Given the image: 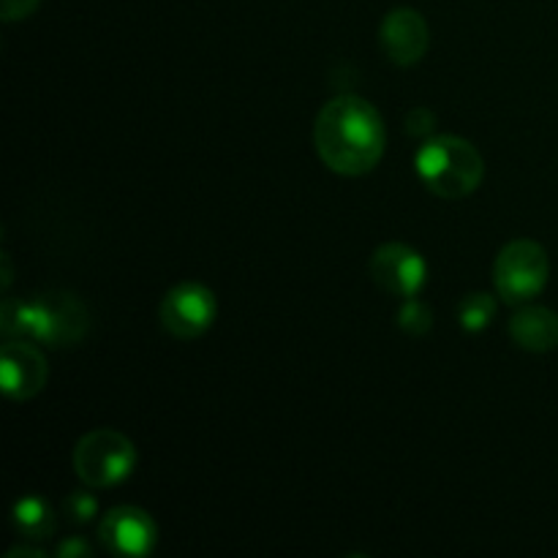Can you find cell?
<instances>
[{
    "label": "cell",
    "mask_w": 558,
    "mask_h": 558,
    "mask_svg": "<svg viewBox=\"0 0 558 558\" xmlns=\"http://www.w3.org/2000/svg\"><path fill=\"white\" fill-rule=\"evenodd\" d=\"M510 338L526 352H554L558 347V314L543 305H523L512 314Z\"/></svg>",
    "instance_id": "11"
},
{
    "label": "cell",
    "mask_w": 558,
    "mask_h": 558,
    "mask_svg": "<svg viewBox=\"0 0 558 558\" xmlns=\"http://www.w3.org/2000/svg\"><path fill=\"white\" fill-rule=\"evenodd\" d=\"M371 281L390 298H417L428 278V265L417 248L407 243H385L368 262Z\"/></svg>",
    "instance_id": "7"
},
{
    "label": "cell",
    "mask_w": 558,
    "mask_h": 558,
    "mask_svg": "<svg viewBox=\"0 0 558 558\" xmlns=\"http://www.w3.org/2000/svg\"><path fill=\"white\" fill-rule=\"evenodd\" d=\"M47 360L31 341H5L0 349V385L11 401H31L47 385Z\"/></svg>",
    "instance_id": "9"
},
{
    "label": "cell",
    "mask_w": 558,
    "mask_h": 558,
    "mask_svg": "<svg viewBox=\"0 0 558 558\" xmlns=\"http://www.w3.org/2000/svg\"><path fill=\"white\" fill-rule=\"evenodd\" d=\"M54 554H58L60 558H82V556H90L93 548L82 537H69L58 545V550H54Z\"/></svg>",
    "instance_id": "17"
},
{
    "label": "cell",
    "mask_w": 558,
    "mask_h": 558,
    "mask_svg": "<svg viewBox=\"0 0 558 558\" xmlns=\"http://www.w3.org/2000/svg\"><path fill=\"white\" fill-rule=\"evenodd\" d=\"M379 41L390 63L409 69V65L420 63L428 52V22L414 9H392L381 22Z\"/></svg>",
    "instance_id": "10"
},
{
    "label": "cell",
    "mask_w": 558,
    "mask_h": 558,
    "mask_svg": "<svg viewBox=\"0 0 558 558\" xmlns=\"http://www.w3.org/2000/svg\"><path fill=\"white\" fill-rule=\"evenodd\" d=\"M47 558V550L41 548H25V545H20V548H11L5 558Z\"/></svg>",
    "instance_id": "18"
},
{
    "label": "cell",
    "mask_w": 558,
    "mask_h": 558,
    "mask_svg": "<svg viewBox=\"0 0 558 558\" xmlns=\"http://www.w3.org/2000/svg\"><path fill=\"white\" fill-rule=\"evenodd\" d=\"M218 314L216 294L205 287V283L185 281L169 289L161 300V316L163 330L180 341H194V338L205 336L213 327Z\"/></svg>",
    "instance_id": "6"
},
{
    "label": "cell",
    "mask_w": 558,
    "mask_h": 558,
    "mask_svg": "<svg viewBox=\"0 0 558 558\" xmlns=\"http://www.w3.org/2000/svg\"><path fill=\"white\" fill-rule=\"evenodd\" d=\"M41 0H0V16L5 22H20L38 9Z\"/></svg>",
    "instance_id": "16"
},
{
    "label": "cell",
    "mask_w": 558,
    "mask_h": 558,
    "mask_svg": "<svg viewBox=\"0 0 558 558\" xmlns=\"http://www.w3.org/2000/svg\"><path fill=\"white\" fill-rule=\"evenodd\" d=\"M548 251L534 240H512L496 254L494 289L507 305H526L548 287Z\"/></svg>",
    "instance_id": "5"
},
{
    "label": "cell",
    "mask_w": 558,
    "mask_h": 558,
    "mask_svg": "<svg viewBox=\"0 0 558 558\" xmlns=\"http://www.w3.org/2000/svg\"><path fill=\"white\" fill-rule=\"evenodd\" d=\"M87 327V308L69 292H44L31 300L5 298L0 308V330L11 341H33L49 349L76 347Z\"/></svg>",
    "instance_id": "2"
},
{
    "label": "cell",
    "mask_w": 558,
    "mask_h": 558,
    "mask_svg": "<svg viewBox=\"0 0 558 558\" xmlns=\"http://www.w3.org/2000/svg\"><path fill=\"white\" fill-rule=\"evenodd\" d=\"M314 145L330 172L360 178L374 172L385 156V120L365 98L338 96L316 114Z\"/></svg>",
    "instance_id": "1"
},
{
    "label": "cell",
    "mask_w": 558,
    "mask_h": 558,
    "mask_svg": "<svg viewBox=\"0 0 558 558\" xmlns=\"http://www.w3.org/2000/svg\"><path fill=\"white\" fill-rule=\"evenodd\" d=\"M496 298L488 292H472L458 303V322L466 332L488 330L496 316Z\"/></svg>",
    "instance_id": "13"
},
{
    "label": "cell",
    "mask_w": 558,
    "mask_h": 558,
    "mask_svg": "<svg viewBox=\"0 0 558 558\" xmlns=\"http://www.w3.org/2000/svg\"><path fill=\"white\" fill-rule=\"evenodd\" d=\"M63 515L71 523H90L98 515L96 496L87 494V490H74L63 499Z\"/></svg>",
    "instance_id": "15"
},
{
    "label": "cell",
    "mask_w": 558,
    "mask_h": 558,
    "mask_svg": "<svg viewBox=\"0 0 558 558\" xmlns=\"http://www.w3.org/2000/svg\"><path fill=\"white\" fill-rule=\"evenodd\" d=\"M414 172L430 194L441 199H463L483 183L485 161L472 142L439 134L420 145L414 156Z\"/></svg>",
    "instance_id": "3"
},
{
    "label": "cell",
    "mask_w": 558,
    "mask_h": 558,
    "mask_svg": "<svg viewBox=\"0 0 558 558\" xmlns=\"http://www.w3.org/2000/svg\"><path fill=\"white\" fill-rule=\"evenodd\" d=\"M398 325L409 336H425L430 330V325H434V319H430L428 305L420 303L417 298H409L403 300L401 311H398Z\"/></svg>",
    "instance_id": "14"
},
{
    "label": "cell",
    "mask_w": 558,
    "mask_h": 558,
    "mask_svg": "<svg viewBox=\"0 0 558 558\" xmlns=\"http://www.w3.org/2000/svg\"><path fill=\"white\" fill-rule=\"evenodd\" d=\"M11 518H14L16 534L25 539H33V543L54 537V529H58V515H54L52 507L44 499H38V496H22L14 505Z\"/></svg>",
    "instance_id": "12"
},
{
    "label": "cell",
    "mask_w": 558,
    "mask_h": 558,
    "mask_svg": "<svg viewBox=\"0 0 558 558\" xmlns=\"http://www.w3.org/2000/svg\"><path fill=\"white\" fill-rule=\"evenodd\" d=\"M136 469V447L114 428H96L74 447V472L87 488H114Z\"/></svg>",
    "instance_id": "4"
},
{
    "label": "cell",
    "mask_w": 558,
    "mask_h": 558,
    "mask_svg": "<svg viewBox=\"0 0 558 558\" xmlns=\"http://www.w3.org/2000/svg\"><path fill=\"white\" fill-rule=\"evenodd\" d=\"M98 539L114 556L145 558L156 550L158 526L140 507H114L98 523Z\"/></svg>",
    "instance_id": "8"
}]
</instances>
